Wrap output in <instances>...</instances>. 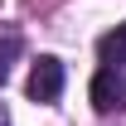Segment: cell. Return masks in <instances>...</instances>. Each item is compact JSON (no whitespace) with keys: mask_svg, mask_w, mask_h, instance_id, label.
<instances>
[{"mask_svg":"<svg viewBox=\"0 0 126 126\" xmlns=\"http://www.w3.org/2000/svg\"><path fill=\"white\" fill-rule=\"evenodd\" d=\"M24 92H29V102H58L63 97V63L53 58V53H44V58L29 68Z\"/></svg>","mask_w":126,"mask_h":126,"instance_id":"1","label":"cell"},{"mask_svg":"<svg viewBox=\"0 0 126 126\" xmlns=\"http://www.w3.org/2000/svg\"><path fill=\"white\" fill-rule=\"evenodd\" d=\"M15 39H5V44H0V82H5V73H10V58H15Z\"/></svg>","mask_w":126,"mask_h":126,"instance_id":"4","label":"cell"},{"mask_svg":"<svg viewBox=\"0 0 126 126\" xmlns=\"http://www.w3.org/2000/svg\"><path fill=\"white\" fill-rule=\"evenodd\" d=\"M97 53H102L107 68H121V63H126V24H121V29H111V34H102Z\"/></svg>","mask_w":126,"mask_h":126,"instance_id":"3","label":"cell"},{"mask_svg":"<svg viewBox=\"0 0 126 126\" xmlns=\"http://www.w3.org/2000/svg\"><path fill=\"white\" fill-rule=\"evenodd\" d=\"M87 97H92V107L107 116V111H121L126 107V73L121 68H97V78H92V87H87Z\"/></svg>","mask_w":126,"mask_h":126,"instance_id":"2","label":"cell"}]
</instances>
